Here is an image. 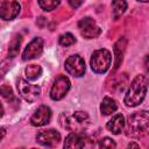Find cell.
Instances as JSON below:
<instances>
[{"mask_svg": "<svg viewBox=\"0 0 149 149\" xmlns=\"http://www.w3.org/2000/svg\"><path fill=\"white\" fill-rule=\"evenodd\" d=\"M126 135L132 139H140L148 133L149 129V115L147 111L136 112L129 115L127 123L125 122Z\"/></svg>", "mask_w": 149, "mask_h": 149, "instance_id": "6da1fadb", "label": "cell"}, {"mask_svg": "<svg viewBox=\"0 0 149 149\" xmlns=\"http://www.w3.org/2000/svg\"><path fill=\"white\" fill-rule=\"evenodd\" d=\"M148 78L144 74H137L129 85V88L125 95V104L129 107L140 105L147 94Z\"/></svg>", "mask_w": 149, "mask_h": 149, "instance_id": "7a4b0ae2", "label": "cell"}, {"mask_svg": "<svg viewBox=\"0 0 149 149\" xmlns=\"http://www.w3.org/2000/svg\"><path fill=\"white\" fill-rule=\"evenodd\" d=\"M112 63V55L107 49H98L92 54L90 65L95 73H105Z\"/></svg>", "mask_w": 149, "mask_h": 149, "instance_id": "3957f363", "label": "cell"}, {"mask_svg": "<svg viewBox=\"0 0 149 149\" xmlns=\"http://www.w3.org/2000/svg\"><path fill=\"white\" fill-rule=\"evenodd\" d=\"M88 114L83 111H77L72 115H69L65 118L64 127L72 132H81L84 130L88 125Z\"/></svg>", "mask_w": 149, "mask_h": 149, "instance_id": "277c9868", "label": "cell"}, {"mask_svg": "<svg viewBox=\"0 0 149 149\" xmlns=\"http://www.w3.org/2000/svg\"><path fill=\"white\" fill-rule=\"evenodd\" d=\"M17 91L19 94L28 102H34L41 93V87L37 85H31L27 80L20 78L17 80Z\"/></svg>", "mask_w": 149, "mask_h": 149, "instance_id": "5b68a950", "label": "cell"}, {"mask_svg": "<svg viewBox=\"0 0 149 149\" xmlns=\"http://www.w3.org/2000/svg\"><path fill=\"white\" fill-rule=\"evenodd\" d=\"M70 86H71V83H70V79L68 77L58 76L56 78V80L54 81L52 87L50 90V98L52 100H56V101L63 99L66 95V93L69 92Z\"/></svg>", "mask_w": 149, "mask_h": 149, "instance_id": "8992f818", "label": "cell"}, {"mask_svg": "<svg viewBox=\"0 0 149 149\" xmlns=\"http://www.w3.org/2000/svg\"><path fill=\"white\" fill-rule=\"evenodd\" d=\"M65 70L73 77H81L85 73V62L79 55H72L65 61Z\"/></svg>", "mask_w": 149, "mask_h": 149, "instance_id": "52a82bcc", "label": "cell"}, {"mask_svg": "<svg viewBox=\"0 0 149 149\" xmlns=\"http://www.w3.org/2000/svg\"><path fill=\"white\" fill-rule=\"evenodd\" d=\"M80 34L85 38H95L101 34V29L97 26L92 17H84L78 22Z\"/></svg>", "mask_w": 149, "mask_h": 149, "instance_id": "ba28073f", "label": "cell"}, {"mask_svg": "<svg viewBox=\"0 0 149 149\" xmlns=\"http://www.w3.org/2000/svg\"><path fill=\"white\" fill-rule=\"evenodd\" d=\"M36 141L45 147H55L61 141V134L55 129L40 130L36 135Z\"/></svg>", "mask_w": 149, "mask_h": 149, "instance_id": "9c48e42d", "label": "cell"}, {"mask_svg": "<svg viewBox=\"0 0 149 149\" xmlns=\"http://www.w3.org/2000/svg\"><path fill=\"white\" fill-rule=\"evenodd\" d=\"M42 51H43V40L41 37H35L26 47L23 55H22V59L29 61V59L37 58L41 56Z\"/></svg>", "mask_w": 149, "mask_h": 149, "instance_id": "30bf717a", "label": "cell"}, {"mask_svg": "<svg viewBox=\"0 0 149 149\" xmlns=\"http://www.w3.org/2000/svg\"><path fill=\"white\" fill-rule=\"evenodd\" d=\"M51 109L45 106V105H42L40 106L35 112L34 114L31 115L30 118V123L35 127H42V126H45L47 123H49L50 119H51Z\"/></svg>", "mask_w": 149, "mask_h": 149, "instance_id": "8fae6325", "label": "cell"}, {"mask_svg": "<svg viewBox=\"0 0 149 149\" xmlns=\"http://www.w3.org/2000/svg\"><path fill=\"white\" fill-rule=\"evenodd\" d=\"M21 10V6L16 0H9L0 8V17L5 21L15 19Z\"/></svg>", "mask_w": 149, "mask_h": 149, "instance_id": "7c38bea8", "label": "cell"}, {"mask_svg": "<svg viewBox=\"0 0 149 149\" xmlns=\"http://www.w3.org/2000/svg\"><path fill=\"white\" fill-rule=\"evenodd\" d=\"M84 136L80 132H73L66 136L64 142V148L66 149H80L85 146Z\"/></svg>", "mask_w": 149, "mask_h": 149, "instance_id": "4fadbf2b", "label": "cell"}, {"mask_svg": "<svg viewBox=\"0 0 149 149\" xmlns=\"http://www.w3.org/2000/svg\"><path fill=\"white\" fill-rule=\"evenodd\" d=\"M125 118L122 114H115L114 116H112V119L106 123V128L115 135L121 134V132L125 128Z\"/></svg>", "mask_w": 149, "mask_h": 149, "instance_id": "5bb4252c", "label": "cell"}, {"mask_svg": "<svg viewBox=\"0 0 149 149\" xmlns=\"http://www.w3.org/2000/svg\"><path fill=\"white\" fill-rule=\"evenodd\" d=\"M116 108H118V105L114 99L109 97H105L102 99L101 105H100V112L102 115H111L112 113L116 111Z\"/></svg>", "mask_w": 149, "mask_h": 149, "instance_id": "9a60e30c", "label": "cell"}, {"mask_svg": "<svg viewBox=\"0 0 149 149\" xmlns=\"http://www.w3.org/2000/svg\"><path fill=\"white\" fill-rule=\"evenodd\" d=\"M127 9V2L125 0H113L112 1V14L114 20H118Z\"/></svg>", "mask_w": 149, "mask_h": 149, "instance_id": "2e32d148", "label": "cell"}, {"mask_svg": "<svg viewBox=\"0 0 149 149\" xmlns=\"http://www.w3.org/2000/svg\"><path fill=\"white\" fill-rule=\"evenodd\" d=\"M125 48H126V40L122 37V38H120V40L115 43V45H114V54H115V69L119 66L120 62L122 61V55H123Z\"/></svg>", "mask_w": 149, "mask_h": 149, "instance_id": "e0dca14e", "label": "cell"}, {"mask_svg": "<svg viewBox=\"0 0 149 149\" xmlns=\"http://www.w3.org/2000/svg\"><path fill=\"white\" fill-rule=\"evenodd\" d=\"M21 41H22V37L21 35H15L12 41L9 42V47H8V55L10 58H14L19 51H20V45H21Z\"/></svg>", "mask_w": 149, "mask_h": 149, "instance_id": "ac0fdd59", "label": "cell"}, {"mask_svg": "<svg viewBox=\"0 0 149 149\" xmlns=\"http://www.w3.org/2000/svg\"><path fill=\"white\" fill-rule=\"evenodd\" d=\"M24 73L29 80H36L42 74V68L36 64H30L24 69Z\"/></svg>", "mask_w": 149, "mask_h": 149, "instance_id": "d6986e66", "label": "cell"}, {"mask_svg": "<svg viewBox=\"0 0 149 149\" xmlns=\"http://www.w3.org/2000/svg\"><path fill=\"white\" fill-rule=\"evenodd\" d=\"M61 3V0H38V5L43 10L50 12Z\"/></svg>", "mask_w": 149, "mask_h": 149, "instance_id": "ffe728a7", "label": "cell"}, {"mask_svg": "<svg viewBox=\"0 0 149 149\" xmlns=\"http://www.w3.org/2000/svg\"><path fill=\"white\" fill-rule=\"evenodd\" d=\"M58 43L62 47H70V45H72V44L76 43V37L71 33H65V34H63V35L59 36Z\"/></svg>", "mask_w": 149, "mask_h": 149, "instance_id": "44dd1931", "label": "cell"}, {"mask_svg": "<svg viewBox=\"0 0 149 149\" xmlns=\"http://www.w3.org/2000/svg\"><path fill=\"white\" fill-rule=\"evenodd\" d=\"M0 94H1L3 98H6L7 100H13L14 102H17L16 98H15L14 94H13L12 88H10L9 86H7V85H3V86L0 87Z\"/></svg>", "mask_w": 149, "mask_h": 149, "instance_id": "7402d4cb", "label": "cell"}, {"mask_svg": "<svg viewBox=\"0 0 149 149\" xmlns=\"http://www.w3.org/2000/svg\"><path fill=\"white\" fill-rule=\"evenodd\" d=\"M99 147L100 148H106V149H113V148L116 147V143L111 137H104V139L100 140Z\"/></svg>", "mask_w": 149, "mask_h": 149, "instance_id": "603a6c76", "label": "cell"}, {"mask_svg": "<svg viewBox=\"0 0 149 149\" xmlns=\"http://www.w3.org/2000/svg\"><path fill=\"white\" fill-rule=\"evenodd\" d=\"M8 69H9V63H8V61H3L2 63H0V79L3 77V74L7 72Z\"/></svg>", "mask_w": 149, "mask_h": 149, "instance_id": "cb8c5ba5", "label": "cell"}, {"mask_svg": "<svg viewBox=\"0 0 149 149\" xmlns=\"http://www.w3.org/2000/svg\"><path fill=\"white\" fill-rule=\"evenodd\" d=\"M69 1V5L72 7V8H78L81 3H83V0H68Z\"/></svg>", "mask_w": 149, "mask_h": 149, "instance_id": "d4e9b609", "label": "cell"}, {"mask_svg": "<svg viewBox=\"0 0 149 149\" xmlns=\"http://www.w3.org/2000/svg\"><path fill=\"white\" fill-rule=\"evenodd\" d=\"M6 135V130H5V128H2V127H0V140L3 137Z\"/></svg>", "mask_w": 149, "mask_h": 149, "instance_id": "484cf974", "label": "cell"}, {"mask_svg": "<svg viewBox=\"0 0 149 149\" xmlns=\"http://www.w3.org/2000/svg\"><path fill=\"white\" fill-rule=\"evenodd\" d=\"M3 106H2V104H1V101H0V118H2V115H3Z\"/></svg>", "mask_w": 149, "mask_h": 149, "instance_id": "4316f807", "label": "cell"}, {"mask_svg": "<svg viewBox=\"0 0 149 149\" xmlns=\"http://www.w3.org/2000/svg\"><path fill=\"white\" fill-rule=\"evenodd\" d=\"M8 1H9V0H0V8H1V7H2L5 3H7Z\"/></svg>", "mask_w": 149, "mask_h": 149, "instance_id": "83f0119b", "label": "cell"}, {"mask_svg": "<svg viewBox=\"0 0 149 149\" xmlns=\"http://www.w3.org/2000/svg\"><path fill=\"white\" fill-rule=\"evenodd\" d=\"M132 147L139 148V144H136V143H129V144H128V148H132Z\"/></svg>", "mask_w": 149, "mask_h": 149, "instance_id": "f1b7e54d", "label": "cell"}, {"mask_svg": "<svg viewBox=\"0 0 149 149\" xmlns=\"http://www.w3.org/2000/svg\"><path fill=\"white\" fill-rule=\"evenodd\" d=\"M137 1H141V2H148V0H137Z\"/></svg>", "mask_w": 149, "mask_h": 149, "instance_id": "f546056e", "label": "cell"}]
</instances>
